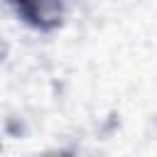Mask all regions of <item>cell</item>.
Returning a JSON list of instances; mask_svg holds the SVG:
<instances>
[{
  "label": "cell",
  "mask_w": 157,
  "mask_h": 157,
  "mask_svg": "<svg viewBox=\"0 0 157 157\" xmlns=\"http://www.w3.org/2000/svg\"><path fill=\"white\" fill-rule=\"evenodd\" d=\"M12 15L39 34H52L61 29L76 5V0H2Z\"/></svg>",
  "instance_id": "1"
}]
</instances>
